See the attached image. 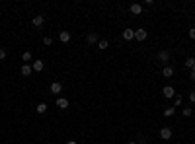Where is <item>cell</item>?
<instances>
[{
	"label": "cell",
	"instance_id": "6da1fadb",
	"mask_svg": "<svg viewBox=\"0 0 195 144\" xmlns=\"http://www.w3.org/2000/svg\"><path fill=\"white\" fill-rule=\"evenodd\" d=\"M160 138H162V140H170V138H172V129H170V127H162V129H160Z\"/></svg>",
	"mask_w": 195,
	"mask_h": 144
},
{
	"label": "cell",
	"instance_id": "7a4b0ae2",
	"mask_svg": "<svg viewBox=\"0 0 195 144\" xmlns=\"http://www.w3.org/2000/svg\"><path fill=\"white\" fill-rule=\"evenodd\" d=\"M148 37V31H144V27H140V29H135V39L137 41H144Z\"/></svg>",
	"mask_w": 195,
	"mask_h": 144
},
{
	"label": "cell",
	"instance_id": "3957f363",
	"mask_svg": "<svg viewBox=\"0 0 195 144\" xmlns=\"http://www.w3.org/2000/svg\"><path fill=\"white\" fill-rule=\"evenodd\" d=\"M162 93H164V97H166V100H172V97L176 96V90H174L172 86H166V88L162 90Z\"/></svg>",
	"mask_w": 195,
	"mask_h": 144
},
{
	"label": "cell",
	"instance_id": "277c9868",
	"mask_svg": "<svg viewBox=\"0 0 195 144\" xmlns=\"http://www.w3.org/2000/svg\"><path fill=\"white\" fill-rule=\"evenodd\" d=\"M129 12H131V14L133 16H140V14H143V6H140V4H131V8H129Z\"/></svg>",
	"mask_w": 195,
	"mask_h": 144
},
{
	"label": "cell",
	"instance_id": "5b68a950",
	"mask_svg": "<svg viewBox=\"0 0 195 144\" xmlns=\"http://www.w3.org/2000/svg\"><path fill=\"white\" fill-rule=\"evenodd\" d=\"M43 22H45V16H35V18L31 20L33 27H41V26H43Z\"/></svg>",
	"mask_w": 195,
	"mask_h": 144
},
{
	"label": "cell",
	"instance_id": "8992f818",
	"mask_svg": "<svg viewBox=\"0 0 195 144\" xmlns=\"http://www.w3.org/2000/svg\"><path fill=\"white\" fill-rule=\"evenodd\" d=\"M61 90H63V84H61V82H53L51 84V93H61Z\"/></svg>",
	"mask_w": 195,
	"mask_h": 144
},
{
	"label": "cell",
	"instance_id": "52a82bcc",
	"mask_svg": "<svg viewBox=\"0 0 195 144\" xmlns=\"http://www.w3.org/2000/svg\"><path fill=\"white\" fill-rule=\"evenodd\" d=\"M123 39H125V41L135 39V29H125V31H123Z\"/></svg>",
	"mask_w": 195,
	"mask_h": 144
},
{
	"label": "cell",
	"instance_id": "ba28073f",
	"mask_svg": "<svg viewBox=\"0 0 195 144\" xmlns=\"http://www.w3.org/2000/svg\"><path fill=\"white\" fill-rule=\"evenodd\" d=\"M31 68H33V70H35V72H41V70H43V68H45L43 60H35V63L31 64Z\"/></svg>",
	"mask_w": 195,
	"mask_h": 144
},
{
	"label": "cell",
	"instance_id": "9c48e42d",
	"mask_svg": "<svg viewBox=\"0 0 195 144\" xmlns=\"http://www.w3.org/2000/svg\"><path fill=\"white\" fill-rule=\"evenodd\" d=\"M162 76H164V78H172V76H174V68H172V66H164V68H162Z\"/></svg>",
	"mask_w": 195,
	"mask_h": 144
},
{
	"label": "cell",
	"instance_id": "30bf717a",
	"mask_svg": "<svg viewBox=\"0 0 195 144\" xmlns=\"http://www.w3.org/2000/svg\"><path fill=\"white\" fill-rule=\"evenodd\" d=\"M158 60L168 63V60H170V53H168V51H160V53H158Z\"/></svg>",
	"mask_w": 195,
	"mask_h": 144
},
{
	"label": "cell",
	"instance_id": "8fae6325",
	"mask_svg": "<svg viewBox=\"0 0 195 144\" xmlns=\"http://www.w3.org/2000/svg\"><path fill=\"white\" fill-rule=\"evenodd\" d=\"M57 107L66 109V107H68V100H64V97H59V100H57Z\"/></svg>",
	"mask_w": 195,
	"mask_h": 144
},
{
	"label": "cell",
	"instance_id": "7c38bea8",
	"mask_svg": "<svg viewBox=\"0 0 195 144\" xmlns=\"http://www.w3.org/2000/svg\"><path fill=\"white\" fill-rule=\"evenodd\" d=\"M20 72H22V76H30V74L33 72V68L30 66V64H24V66H22V70H20Z\"/></svg>",
	"mask_w": 195,
	"mask_h": 144
},
{
	"label": "cell",
	"instance_id": "4fadbf2b",
	"mask_svg": "<svg viewBox=\"0 0 195 144\" xmlns=\"http://www.w3.org/2000/svg\"><path fill=\"white\" fill-rule=\"evenodd\" d=\"M59 39L63 41V43H68V41H70V33H68V31H61V33H59Z\"/></svg>",
	"mask_w": 195,
	"mask_h": 144
},
{
	"label": "cell",
	"instance_id": "5bb4252c",
	"mask_svg": "<svg viewBox=\"0 0 195 144\" xmlns=\"http://www.w3.org/2000/svg\"><path fill=\"white\" fill-rule=\"evenodd\" d=\"M107 47H109V43H107L105 39H99V41H98V49H99V51H105Z\"/></svg>",
	"mask_w": 195,
	"mask_h": 144
},
{
	"label": "cell",
	"instance_id": "9a60e30c",
	"mask_svg": "<svg viewBox=\"0 0 195 144\" xmlns=\"http://www.w3.org/2000/svg\"><path fill=\"white\" fill-rule=\"evenodd\" d=\"M86 41H88L90 45H94V43H98V35L96 33H90L88 37H86Z\"/></svg>",
	"mask_w": 195,
	"mask_h": 144
},
{
	"label": "cell",
	"instance_id": "2e32d148",
	"mask_svg": "<svg viewBox=\"0 0 195 144\" xmlns=\"http://www.w3.org/2000/svg\"><path fill=\"white\" fill-rule=\"evenodd\" d=\"M22 60H24V63H31V53L26 51V53L22 55Z\"/></svg>",
	"mask_w": 195,
	"mask_h": 144
},
{
	"label": "cell",
	"instance_id": "e0dca14e",
	"mask_svg": "<svg viewBox=\"0 0 195 144\" xmlns=\"http://www.w3.org/2000/svg\"><path fill=\"white\" fill-rule=\"evenodd\" d=\"M35 111H37V113H45V111H47V103H39L35 107Z\"/></svg>",
	"mask_w": 195,
	"mask_h": 144
},
{
	"label": "cell",
	"instance_id": "ac0fdd59",
	"mask_svg": "<svg viewBox=\"0 0 195 144\" xmlns=\"http://www.w3.org/2000/svg\"><path fill=\"white\" fill-rule=\"evenodd\" d=\"M174 109H176V107H166L164 109V115H166V117H172V115H174Z\"/></svg>",
	"mask_w": 195,
	"mask_h": 144
},
{
	"label": "cell",
	"instance_id": "d6986e66",
	"mask_svg": "<svg viewBox=\"0 0 195 144\" xmlns=\"http://www.w3.org/2000/svg\"><path fill=\"white\" fill-rule=\"evenodd\" d=\"M193 64H195V59H187V60H185V66H187L189 70L193 68Z\"/></svg>",
	"mask_w": 195,
	"mask_h": 144
},
{
	"label": "cell",
	"instance_id": "ffe728a7",
	"mask_svg": "<svg viewBox=\"0 0 195 144\" xmlns=\"http://www.w3.org/2000/svg\"><path fill=\"white\" fill-rule=\"evenodd\" d=\"M43 45H53V37H43Z\"/></svg>",
	"mask_w": 195,
	"mask_h": 144
},
{
	"label": "cell",
	"instance_id": "44dd1931",
	"mask_svg": "<svg viewBox=\"0 0 195 144\" xmlns=\"http://www.w3.org/2000/svg\"><path fill=\"white\" fill-rule=\"evenodd\" d=\"M178 105H181V96H176V105L174 107H178Z\"/></svg>",
	"mask_w": 195,
	"mask_h": 144
},
{
	"label": "cell",
	"instance_id": "7402d4cb",
	"mask_svg": "<svg viewBox=\"0 0 195 144\" xmlns=\"http://www.w3.org/2000/svg\"><path fill=\"white\" fill-rule=\"evenodd\" d=\"M6 59V51H4V49H0V60H4Z\"/></svg>",
	"mask_w": 195,
	"mask_h": 144
},
{
	"label": "cell",
	"instance_id": "603a6c76",
	"mask_svg": "<svg viewBox=\"0 0 195 144\" xmlns=\"http://www.w3.org/2000/svg\"><path fill=\"white\" fill-rule=\"evenodd\" d=\"M189 37H191V39H195V27H191V29H189Z\"/></svg>",
	"mask_w": 195,
	"mask_h": 144
},
{
	"label": "cell",
	"instance_id": "cb8c5ba5",
	"mask_svg": "<svg viewBox=\"0 0 195 144\" xmlns=\"http://www.w3.org/2000/svg\"><path fill=\"white\" fill-rule=\"evenodd\" d=\"M191 115V109H184V117H189Z\"/></svg>",
	"mask_w": 195,
	"mask_h": 144
},
{
	"label": "cell",
	"instance_id": "d4e9b609",
	"mask_svg": "<svg viewBox=\"0 0 195 144\" xmlns=\"http://www.w3.org/2000/svg\"><path fill=\"white\" fill-rule=\"evenodd\" d=\"M189 100H191V103H195V92L189 93Z\"/></svg>",
	"mask_w": 195,
	"mask_h": 144
},
{
	"label": "cell",
	"instance_id": "484cf974",
	"mask_svg": "<svg viewBox=\"0 0 195 144\" xmlns=\"http://www.w3.org/2000/svg\"><path fill=\"white\" fill-rule=\"evenodd\" d=\"M189 78H191V80L195 82V72H193V70H191V74H189Z\"/></svg>",
	"mask_w": 195,
	"mask_h": 144
},
{
	"label": "cell",
	"instance_id": "4316f807",
	"mask_svg": "<svg viewBox=\"0 0 195 144\" xmlns=\"http://www.w3.org/2000/svg\"><path fill=\"white\" fill-rule=\"evenodd\" d=\"M66 144H76V140H68V142H66Z\"/></svg>",
	"mask_w": 195,
	"mask_h": 144
},
{
	"label": "cell",
	"instance_id": "83f0119b",
	"mask_svg": "<svg viewBox=\"0 0 195 144\" xmlns=\"http://www.w3.org/2000/svg\"><path fill=\"white\" fill-rule=\"evenodd\" d=\"M191 70H193V72H195V64H193V68H191Z\"/></svg>",
	"mask_w": 195,
	"mask_h": 144
},
{
	"label": "cell",
	"instance_id": "f1b7e54d",
	"mask_svg": "<svg viewBox=\"0 0 195 144\" xmlns=\"http://www.w3.org/2000/svg\"><path fill=\"white\" fill-rule=\"evenodd\" d=\"M129 144H135V142H129Z\"/></svg>",
	"mask_w": 195,
	"mask_h": 144
}]
</instances>
